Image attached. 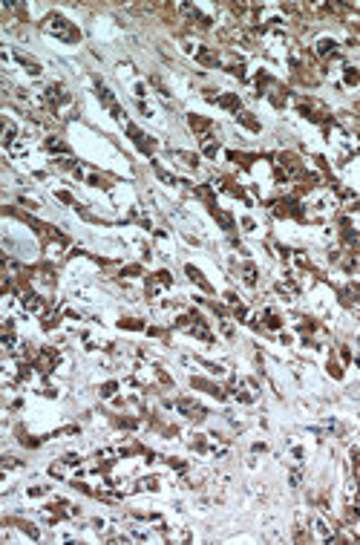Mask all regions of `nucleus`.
<instances>
[{
	"instance_id": "nucleus-1",
	"label": "nucleus",
	"mask_w": 360,
	"mask_h": 545,
	"mask_svg": "<svg viewBox=\"0 0 360 545\" xmlns=\"http://www.w3.org/2000/svg\"><path fill=\"white\" fill-rule=\"evenodd\" d=\"M43 29H47L49 35H58V38H64L69 43L78 41V29L69 26V21H64L61 14H49V18H43Z\"/></svg>"
}]
</instances>
